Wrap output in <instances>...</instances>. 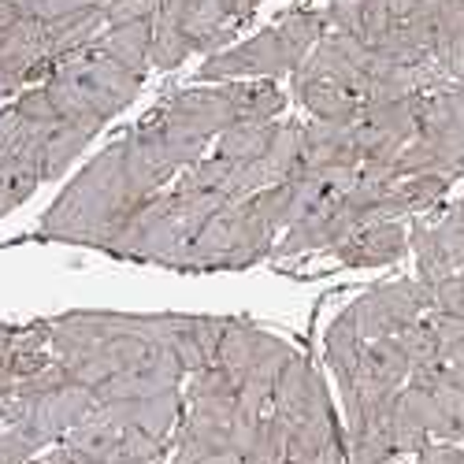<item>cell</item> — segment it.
I'll list each match as a JSON object with an SVG mask.
<instances>
[{
  "label": "cell",
  "instance_id": "277c9868",
  "mask_svg": "<svg viewBox=\"0 0 464 464\" xmlns=\"http://www.w3.org/2000/svg\"><path fill=\"white\" fill-rule=\"evenodd\" d=\"M401 391L412 401V409L420 412V420H423V428H428L431 442L457 446L464 439V391L450 379L446 364L412 372Z\"/></svg>",
  "mask_w": 464,
  "mask_h": 464
},
{
  "label": "cell",
  "instance_id": "7a4b0ae2",
  "mask_svg": "<svg viewBox=\"0 0 464 464\" xmlns=\"http://www.w3.org/2000/svg\"><path fill=\"white\" fill-rule=\"evenodd\" d=\"M428 313H431V290L420 279L382 283V286L368 290L364 297H357L350 308H345V316L353 320V327L364 342L398 338L405 327L420 324Z\"/></svg>",
  "mask_w": 464,
  "mask_h": 464
},
{
  "label": "cell",
  "instance_id": "e0dca14e",
  "mask_svg": "<svg viewBox=\"0 0 464 464\" xmlns=\"http://www.w3.org/2000/svg\"><path fill=\"white\" fill-rule=\"evenodd\" d=\"M227 86H230V101H235V111H238V123H272L286 108V97L264 79L227 82Z\"/></svg>",
  "mask_w": 464,
  "mask_h": 464
},
{
  "label": "cell",
  "instance_id": "7c38bea8",
  "mask_svg": "<svg viewBox=\"0 0 464 464\" xmlns=\"http://www.w3.org/2000/svg\"><path fill=\"white\" fill-rule=\"evenodd\" d=\"M294 97L316 115V120H345V123H357L361 120V101L353 93H345L342 86L320 79L304 63L294 71Z\"/></svg>",
  "mask_w": 464,
  "mask_h": 464
},
{
  "label": "cell",
  "instance_id": "e575fe53",
  "mask_svg": "<svg viewBox=\"0 0 464 464\" xmlns=\"http://www.w3.org/2000/svg\"><path fill=\"white\" fill-rule=\"evenodd\" d=\"M30 464H42V460H30Z\"/></svg>",
  "mask_w": 464,
  "mask_h": 464
},
{
  "label": "cell",
  "instance_id": "6da1fadb",
  "mask_svg": "<svg viewBox=\"0 0 464 464\" xmlns=\"http://www.w3.org/2000/svg\"><path fill=\"white\" fill-rule=\"evenodd\" d=\"M141 205L149 201L130 189L123 171V141H115L53 201L42 219V235L108 253Z\"/></svg>",
  "mask_w": 464,
  "mask_h": 464
},
{
  "label": "cell",
  "instance_id": "30bf717a",
  "mask_svg": "<svg viewBox=\"0 0 464 464\" xmlns=\"http://www.w3.org/2000/svg\"><path fill=\"white\" fill-rule=\"evenodd\" d=\"M223 331H227V320H219V316H175L171 350H175V357L182 361L186 375L216 364Z\"/></svg>",
  "mask_w": 464,
  "mask_h": 464
},
{
  "label": "cell",
  "instance_id": "836d02e7",
  "mask_svg": "<svg viewBox=\"0 0 464 464\" xmlns=\"http://www.w3.org/2000/svg\"><path fill=\"white\" fill-rule=\"evenodd\" d=\"M327 5H345V0H327Z\"/></svg>",
  "mask_w": 464,
  "mask_h": 464
},
{
  "label": "cell",
  "instance_id": "4316f807",
  "mask_svg": "<svg viewBox=\"0 0 464 464\" xmlns=\"http://www.w3.org/2000/svg\"><path fill=\"white\" fill-rule=\"evenodd\" d=\"M160 0H108L104 15L108 26H123V23H141V19H157Z\"/></svg>",
  "mask_w": 464,
  "mask_h": 464
},
{
  "label": "cell",
  "instance_id": "484cf974",
  "mask_svg": "<svg viewBox=\"0 0 464 464\" xmlns=\"http://www.w3.org/2000/svg\"><path fill=\"white\" fill-rule=\"evenodd\" d=\"M428 290H431V313L464 316V272H453V276H446L442 283H435Z\"/></svg>",
  "mask_w": 464,
  "mask_h": 464
},
{
  "label": "cell",
  "instance_id": "5bb4252c",
  "mask_svg": "<svg viewBox=\"0 0 464 464\" xmlns=\"http://www.w3.org/2000/svg\"><path fill=\"white\" fill-rule=\"evenodd\" d=\"M361 375L372 379L375 386H386V391H401L409 382L412 368L401 353L398 338H375V342H364V357H361Z\"/></svg>",
  "mask_w": 464,
  "mask_h": 464
},
{
  "label": "cell",
  "instance_id": "4fadbf2b",
  "mask_svg": "<svg viewBox=\"0 0 464 464\" xmlns=\"http://www.w3.org/2000/svg\"><path fill=\"white\" fill-rule=\"evenodd\" d=\"M97 138L93 127H79V123H60L45 145H42V157H37V171H42V182L45 179H60L74 160H79V152Z\"/></svg>",
  "mask_w": 464,
  "mask_h": 464
},
{
  "label": "cell",
  "instance_id": "d590c367",
  "mask_svg": "<svg viewBox=\"0 0 464 464\" xmlns=\"http://www.w3.org/2000/svg\"><path fill=\"white\" fill-rule=\"evenodd\" d=\"M171 464H182V460H171Z\"/></svg>",
  "mask_w": 464,
  "mask_h": 464
},
{
  "label": "cell",
  "instance_id": "52a82bcc",
  "mask_svg": "<svg viewBox=\"0 0 464 464\" xmlns=\"http://www.w3.org/2000/svg\"><path fill=\"white\" fill-rule=\"evenodd\" d=\"M324 409H334L324 375L316 372V364L308 361L304 353H294L286 361V368L279 372L276 398H272V416L283 420L286 428H294L297 420L313 416V412H324Z\"/></svg>",
  "mask_w": 464,
  "mask_h": 464
},
{
  "label": "cell",
  "instance_id": "4dcf8cb0",
  "mask_svg": "<svg viewBox=\"0 0 464 464\" xmlns=\"http://www.w3.org/2000/svg\"><path fill=\"white\" fill-rule=\"evenodd\" d=\"M19 338V327H8V324H0V372H5L8 357H12V345Z\"/></svg>",
  "mask_w": 464,
  "mask_h": 464
},
{
  "label": "cell",
  "instance_id": "8992f818",
  "mask_svg": "<svg viewBox=\"0 0 464 464\" xmlns=\"http://www.w3.org/2000/svg\"><path fill=\"white\" fill-rule=\"evenodd\" d=\"M63 442L90 453L93 464H152L164 453V446L157 439L130 431V428H115V423L101 420L97 412H90Z\"/></svg>",
  "mask_w": 464,
  "mask_h": 464
},
{
  "label": "cell",
  "instance_id": "d4e9b609",
  "mask_svg": "<svg viewBox=\"0 0 464 464\" xmlns=\"http://www.w3.org/2000/svg\"><path fill=\"white\" fill-rule=\"evenodd\" d=\"M15 5H19L23 19H34V23H42V26H49V23H56V19L71 15V12L97 8V5H86V0H15Z\"/></svg>",
  "mask_w": 464,
  "mask_h": 464
},
{
  "label": "cell",
  "instance_id": "f1b7e54d",
  "mask_svg": "<svg viewBox=\"0 0 464 464\" xmlns=\"http://www.w3.org/2000/svg\"><path fill=\"white\" fill-rule=\"evenodd\" d=\"M23 86H26V82L19 79V74H15L5 60H0V101H5V97H19V93H23Z\"/></svg>",
  "mask_w": 464,
  "mask_h": 464
},
{
  "label": "cell",
  "instance_id": "7402d4cb",
  "mask_svg": "<svg viewBox=\"0 0 464 464\" xmlns=\"http://www.w3.org/2000/svg\"><path fill=\"white\" fill-rule=\"evenodd\" d=\"M398 345H401V353H405V361H409L412 372H423V368L442 364V357H439V338H435L428 316H423L420 324H412V327H405V331L398 334Z\"/></svg>",
  "mask_w": 464,
  "mask_h": 464
},
{
  "label": "cell",
  "instance_id": "ba28073f",
  "mask_svg": "<svg viewBox=\"0 0 464 464\" xmlns=\"http://www.w3.org/2000/svg\"><path fill=\"white\" fill-rule=\"evenodd\" d=\"M93 412L101 420L115 423V428L141 431L149 439H157L160 446H168V439L175 435L179 420H182V391L149 394V398H123V401H101Z\"/></svg>",
  "mask_w": 464,
  "mask_h": 464
},
{
  "label": "cell",
  "instance_id": "d6a6232c",
  "mask_svg": "<svg viewBox=\"0 0 464 464\" xmlns=\"http://www.w3.org/2000/svg\"><path fill=\"white\" fill-rule=\"evenodd\" d=\"M446 372H450V379L464 391V364H453V368H446Z\"/></svg>",
  "mask_w": 464,
  "mask_h": 464
},
{
  "label": "cell",
  "instance_id": "9a60e30c",
  "mask_svg": "<svg viewBox=\"0 0 464 464\" xmlns=\"http://www.w3.org/2000/svg\"><path fill=\"white\" fill-rule=\"evenodd\" d=\"M324 353H327V368L334 372L338 382L353 379L361 372V357H364V338L357 334L353 320L350 316H338L331 327H327V338H324Z\"/></svg>",
  "mask_w": 464,
  "mask_h": 464
},
{
  "label": "cell",
  "instance_id": "f546056e",
  "mask_svg": "<svg viewBox=\"0 0 464 464\" xmlns=\"http://www.w3.org/2000/svg\"><path fill=\"white\" fill-rule=\"evenodd\" d=\"M290 464H345V442L316 453V457H308V460H290Z\"/></svg>",
  "mask_w": 464,
  "mask_h": 464
},
{
  "label": "cell",
  "instance_id": "ac0fdd59",
  "mask_svg": "<svg viewBox=\"0 0 464 464\" xmlns=\"http://www.w3.org/2000/svg\"><path fill=\"white\" fill-rule=\"evenodd\" d=\"M409 249L416 253V279H420V283L435 286V283H442L446 276L457 272L453 260H450L446 249H442V242H439V235H435V223H412V230H409Z\"/></svg>",
  "mask_w": 464,
  "mask_h": 464
},
{
  "label": "cell",
  "instance_id": "83f0119b",
  "mask_svg": "<svg viewBox=\"0 0 464 464\" xmlns=\"http://www.w3.org/2000/svg\"><path fill=\"white\" fill-rule=\"evenodd\" d=\"M175 460H182V464H242V457L227 446H175Z\"/></svg>",
  "mask_w": 464,
  "mask_h": 464
},
{
  "label": "cell",
  "instance_id": "1f68e13d",
  "mask_svg": "<svg viewBox=\"0 0 464 464\" xmlns=\"http://www.w3.org/2000/svg\"><path fill=\"white\" fill-rule=\"evenodd\" d=\"M19 19H23V12H19V5H15V0H0V30L15 26Z\"/></svg>",
  "mask_w": 464,
  "mask_h": 464
},
{
  "label": "cell",
  "instance_id": "44dd1931",
  "mask_svg": "<svg viewBox=\"0 0 464 464\" xmlns=\"http://www.w3.org/2000/svg\"><path fill=\"white\" fill-rule=\"evenodd\" d=\"M286 460H290V431L283 420L267 412L260 420V431H256L253 446L246 450L242 464H286Z\"/></svg>",
  "mask_w": 464,
  "mask_h": 464
},
{
  "label": "cell",
  "instance_id": "8fae6325",
  "mask_svg": "<svg viewBox=\"0 0 464 464\" xmlns=\"http://www.w3.org/2000/svg\"><path fill=\"white\" fill-rule=\"evenodd\" d=\"M152 34H157V19L108 26L104 34H97V42L86 53H101L134 74H145L152 67Z\"/></svg>",
  "mask_w": 464,
  "mask_h": 464
},
{
  "label": "cell",
  "instance_id": "ffe728a7",
  "mask_svg": "<svg viewBox=\"0 0 464 464\" xmlns=\"http://www.w3.org/2000/svg\"><path fill=\"white\" fill-rule=\"evenodd\" d=\"M391 442H394V453L398 457L423 453V450L431 446V435H428V428H423L420 412L412 409V401L405 398V391H398L394 409H391Z\"/></svg>",
  "mask_w": 464,
  "mask_h": 464
},
{
  "label": "cell",
  "instance_id": "9c48e42d",
  "mask_svg": "<svg viewBox=\"0 0 464 464\" xmlns=\"http://www.w3.org/2000/svg\"><path fill=\"white\" fill-rule=\"evenodd\" d=\"M338 260L345 267H382L394 264L409 253V227L401 219H379L361 227L357 235H350L338 249Z\"/></svg>",
  "mask_w": 464,
  "mask_h": 464
},
{
  "label": "cell",
  "instance_id": "603a6c76",
  "mask_svg": "<svg viewBox=\"0 0 464 464\" xmlns=\"http://www.w3.org/2000/svg\"><path fill=\"white\" fill-rule=\"evenodd\" d=\"M428 324L439 338V357L446 368L464 364V316H442V313H428Z\"/></svg>",
  "mask_w": 464,
  "mask_h": 464
},
{
  "label": "cell",
  "instance_id": "5b68a950",
  "mask_svg": "<svg viewBox=\"0 0 464 464\" xmlns=\"http://www.w3.org/2000/svg\"><path fill=\"white\" fill-rule=\"evenodd\" d=\"M286 71H294V67L279 45L276 26H267L256 37H249V42H242L238 49L212 53L201 67V79L227 86V82H246V79H279Z\"/></svg>",
  "mask_w": 464,
  "mask_h": 464
},
{
  "label": "cell",
  "instance_id": "cb8c5ba5",
  "mask_svg": "<svg viewBox=\"0 0 464 464\" xmlns=\"http://www.w3.org/2000/svg\"><path fill=\"white\" fill-rule=\"evenodd\" d=\"M30 123H37V127H45V130H56L63 120L56 115V108H53V101H49V93H45V86H34V90H23L15 101H12Z\"/></svg>",
  "mask_w": 464,
  "mask_h": 464
},
{
  "label": "cell",
  "instance_id": "d6986e66",
  "mask_svg": "<svg viewBox=\"0 0 464 464\" xmlns=\"http://www.w3.org/2000/svg\"><path fill=\"white\" fill-rule=\"evenodd\" d=\"M276 123H235L219 134V152L216 157L230 160V164H253L264 160L267 145H272Z\"/></svg>",
  "mask_w": 464,
  "mask_h": 464
},
{
  "label": "cell",
  "instance_id": "2e32d148",
  "mask_svg": "<svg viewBox=\"0 0 464 464\" xmlns=\"http://www.w3.org/2000/svg\"><path fill=\"white\" fill-rule=\"evenodd\" d=\"M324 12H294L286 15L283 23H276V34H279V45L290 60V67L297 71L308 56H313V49L320 45V37H324Z\"/></svg>",
  "mask_w": 464,
  "mask_h": 464
},
{
  "label": "cell",
  "instance_id": "3957f363",
  "mask_svg": "<svg viewBox=\"0 0 464 464\" xmlns=\"http://www.w3.org/2000/svg\"><path fill=\"white\" fill-rule=\"evenodd\" d=\"M56 79H63L74 93L82 97V104L97 115V120H111V115H120L141 90V79L145 74H134L127 67H120L115 60L101 56V53H82L79 60L71 63H60Z\"/></svg>",
  "mask_w": 464,
  "mask_h": 464
}]
</instances>
